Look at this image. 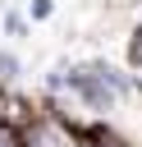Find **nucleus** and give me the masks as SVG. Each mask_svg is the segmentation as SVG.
<instances>
[{
  "mask_svg": "<svg viewBox=\"0 0 142 147\" xmlns=\"http://www.w3.org/2000/svg\"><path fill=\"white\" fill-rule=\"evenodd\" d=\"M73 138H78L73 124H64L55 115H37V119L18 124V147H78Z\"/></svg>",
  "mask_w": 142,
  "mask_h": 147,
  "instance_id": "f257e3e1",
  "label": "nucleus"
},
{
  "mask_svg": "<svg viewBox=\"0 0 142 147\" xmlns=\"http://www.w3.org/2000/svg\"><path fill=\"white\" fill-rule=\"evenodd\" d=\"M46 14H50V0H37L32 5V18H46Z\"/></svg>",
  "mask_w": 142,
  "mask_h": 147,
  "instance_id": "20e7f679",
  "label": "nucleus"
},
{
  "mask_svg": "<svg viewBox=\"0 0 142 147\" xmlns=\"http://www.w3.org/2000/svg\"><path fill=\"white\" fill-rule=\"evenodd\" d=\"M128 64L133 69H142V28L133 32V41H128Z\"/></svg>",
  "mask_w": 142,
  "mask_h": 147,
  "instance_id": "7ed1b4c3",
  "label": "nucleus"
},
{
  "mask_svg": "<svg viewBox=\"0 0 142 147\" xmlns=\"http://www.w3.org/2000/svg\"><path fill=\"white\" fill-rule=\"evenodd\" d=\"M14 78H18V60L0 51V83H14Z\"/></svg>",
  "mask_w": 142,
  "mask_h": 147,
  "instance_id": "f03ea898",
  "label": "nucleus"
}]
</instances>
